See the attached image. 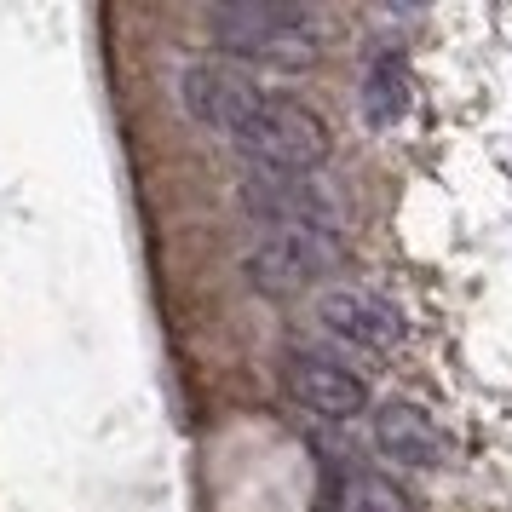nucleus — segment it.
Masks as SVG:
<instances>
[{
  "label": "nucleus",
  "instance_id": "f257e3e1",
  "mask_svg": "<svg viewBox=\"0 0 512 512\" xmlns=\"http://www.w3.org/2000/svg\"><path fill=\"white\" fill-rule=\"evenodd\" d=\"M231 144L254 162V173H288V179H311L334 156L328 121L300 98H271V93L259 98V110L231 133Z\"/></svg>",
  "mask_w": 512,
  "mask_h": 512
},
{
  "label": "nucleus",
  "instance_id": "f03ea898",
  "mask_svg": "<svg viewBox=\"0 0 512 512\" xmlns=\"http://www.w3.org/2000/svg\"><path fill=\"white\" fill-rule=\"evenodd\" d=\"M208 29L231 58H254L271 70H311L317 64V29L294 6H213Z\"/></svg>",
  "mask_w": 512,
  "mask_h": 512
},
{
  "label": "nucleus",
  "instance_id": "7ed1b4c3",
  "mask_svg": "<svg viewBox=\"0 0 512 512\" xmlns=\"http://www.w3.org/2000/svg\"><path fill=\"white\" fill-rule=\"evenodd\" d=\"M334 259H340V231H265L248 248L242 271L254 282V294L288 300V294H305L311 282H323Z\"/></svg>",
  "mask_w": 512,
  "mask_h": 512
},
{
  "label": "nucleus",
  "instance_id": "20e7f679",
  "mask_svg": "<svg viewBox=\"0 0 512 512\" xmlns=\"http://www.w3.org/2000/svg\"><path fill=\"white\" fill-rule=\"evenodd\" d=\"M282 392L317 420H357L369 415V386L328 351H288L282 357Z\"/></svg>",
  "mask_w": 512,
  "mask_h": 512
},
{
  "label": "nucleus",
  "instance_id": "39448f33",
  "mask_svg": "<svg viewBox=\"0 0 512 512\" xmlns=\"http://www.w3.org/2000/svg\"><path fill=\"white\" fill-rule=\"evenodd\" d=\"M242 213L265 231H340V213L317 179H288V173H248L242 179Z\"/></svg>",
  "mask_w": 512,
  "mask_h": 512
},
{
  "label": "nucleus",
  "instance_id": "423d86ee",
  "mask_svg": "<svg viewBox=\"0 0 512 512\" xmlns=\"http://www.w3.org/2000/svg\"><path fill=\"white\" fill-rule=\"evenodd\" d=\"M259 98L265 93H259L236 64H185V70H179V104H185L202 127L225 133V139L259 110Z\"/></svg>",
  "mask_w": 512,
  "mask_h": 512
},
{
  "label": "nucleus",
  "instance_id": "0eeeda50",
  "mask_svg": "<svg viewBox=\"0 0 512 512\" xmlns=\"http://www.w3.org/2000/svg\"><path fill=\"white\" fill-rule=\"evenodd\" d=\"M317 323H323L340 346H357V351H386L409 334L403 311H397L392 300L369 294V288H334V294H323Z\"/></svg>",
  "mask_w": 512,
  "mask_h": 512
},
{
  "label": "nucleus",
  "instance_id": "6e6552de",
  "mask_svg": "<svg viewBox=\"0 0 512 512\" xmlns=\"http://www.w3.org/2000/svg\"><path fill=\"white\" fill-rule=\"evenodd\" d=\"M374 449L397 466H420V472H438L449 466L455 443L438 420L426 415L420 403H380L374 409Z\"/></svg>",
  "mask_w": 512,
  "mask_h": 512
},
{
  "label": "nucleus",
  "instance_id": "1a4fd4ad",
  "mask_svg": "<svg viewBox=\"0 0 512 512\" xmlns=\"http://www.w3.org/2000/svg\"><path fill=\"white\" fill-rule=\"evenodd\" d=\"M415 104V81H409V58L403 52H380L363 70V121L369 127H397Z\"/></svg>",
  "mask_w": 512,
  "mask_h": 512
},
{
  "label": "nucleus",
  "instance_id": "9d476101",
  "mask_svg": "<svg viewBox=\"0 0 512 512\" xmlns=\"http://www.w3.org/2000/svg\"><path fill=\"white\" fill-rule=\"evenodd\" d=\"M323 512H415L409 489L386 478V472H369V466H351L340 472L323 495Z\"/></svg>",
  "mask_w": 512,
  "mask_h": 512
}]
</instances>
